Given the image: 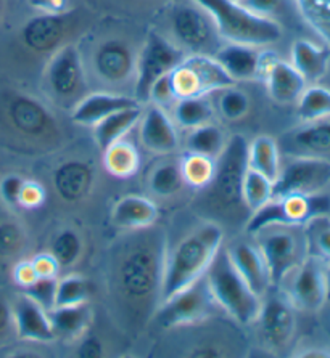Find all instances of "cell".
<instances>
[{"instance_id": "ba28073f", "label": "cell", "mask_w": 330, "mask_h": 358, "mask_svg": "<svg viewBox=\"0 0 330 358\" xmlns=\"http://www.w3.org/2000/svg\"><path fill=\"white\" fill-rule=\"evenodd\" d=\"M44 85L48 99L67 110H73L89 94L88 69L78 45L63 43L48 57Z\"/></svg>"}, {"instance_id": "ee69618b", "label": "cell", "mask_w": 330, "mask_h": 358, "mask_svg": "<svg viewBox=\"0 0 330 358\" xmlns=\"http://www.w3.org/2000/svg\"><path fill=\"white\" fill-rule=\"evenodd\" d=\"M58 278H37L31 286L23 289L29 297H32L42 308L52 310L55 307V291Z\"/></svg>"}, {"instance_id": "f907efd6", "label": "cell", "mask_w": 330, "mask_h": 358, "mask_svg": "<svg viewBox=\"0 0 330 358\" xmlns=\"http://www.w3.org/2000/svg\"><path fill=\"white\" fill-rule=\"evenodd\" d=\"M31 260L34 264V268L37 275H39V278H58V275H60V264L57 262V259L50 252H41Z\"/></svg>"}, {"instance_id": "9a60e30c", "label": "cell", "mask_w": 330, "mask_h": 358, "mask_svg": "<svg viewBox=\"0 0 330 358\" xmlns=\"http://www.w3.org/2000/svg\"><path fill=\"white\" fill-rule=\"evenodd\" d=\"M171 80L177 99L209 96L235 84L211 55H186L171 71Z\"/></svg>"}, {"instance_id": "c3c4849f", "label": "cell", "mask_w": 330, "mask_h": 358, "mask_svg": "<svg viewBox=\"0 0 330 358\" xmlns=\"http://www.w3.org/2000/svg\"><path fill=\"white\" fill-rule=\"evenodd\" d=\"M46 188L36 180H25L23 188L20 193L18 208L25 209H37L46 203Z\"/></svg>"}, {"instance_id": "bcb514c9", "label": "cell", "mask_w": 330, "mask_h": 358, "mask_svg": "<svg viewBox=\"0 0 330 358\" xmlns=\"http://www.w3.org/2000/svg\"><path fill=\"white\" fill-rule=\"evenodd\" d=\"M176 101H177V94L174 90V85H172L171 73L166 76H161V78L156 79L153 85H151L150 94H149V103L163 108V110H167V108L174 106Z\"/></svg>"}, {"instance_id": "484cf974", "label": "cell", "mask_w": 330, "mask_h": 358, "mask_svg": "<svg viewBox=\"0 0 330 358\" xmlns=\"http://www.w3.org/2000/svg\"><path fill=\"white\" fill-rule=\"evenodd\" d=\"M263 80L266 84L270 99L277 105L284 106L295 105L308 85L305 78L296 71L294 64L279 59L277 57L269 63Z\"/></svg>"}, {"instance_id": "5b68a950", "label": "cell", "mask_w": 330, "mask_h": 358, "mask_svg": "<svg viewBox=\"0 0 330 358\" xmlns=\"http://www.w3.org/2000/svg\"><path fill=\"white\" fill-rule=\"evenodd\" d=\"M216 303L235 323L242 327L255 323L261 308L263 297L253 292L232 265L224 246L216 254L213 262L205 273Z\"/></svg>"}, {"instance_id": "f546056e", "label": "cell", "mask_w": 330, "mask_h": 358, "mask_svg": "<svg viewBox=\"0 0 330 358\" xmlns=\"http://www.w3.org/2000/svg\"><path fill=\"white\" fill-rule=\"evenodd\" d=\"M142 111V105L124 108V110L113 113V115L102 119L100 122H97L94 126V140L100 151L106 150L110 145L126 137L139 124Z\"/></svg>"}, {"instance_id": "e575fe53", "label": "cell", "mask_w": 330, "mask_h": 358, "mask_svg": "<svg viewBox=\"0 0 330 358\" xmlns=\"http://www.w3.org/2000/svg\"><path fill=\"white\" fill-rule=\"evenodd\" d=\"M306 256L330 265V214L316 215L303 225Z\"/></svg>"}, {"instance_id": "4fadbf2b", "label": "cell", "mask_w": 330, "mask_h": 358, "mask_svg": "<svg viewBox=\"0 0 330 358\" xmlns=\"http://www.w3.org/2000/svg\"><path fill=\"white\" fill-rule=\"evenodd\" d=\"M266 349L284 354L294 344L296 334V310L280 287L273 286L263 296L256 322Z\"/></svg>"}, {"instance_id": "8fae6325", "label": "cell", "mask_w": 330, "mask_h": 358, "mask_svg": "<svg viewBox=\"0 0 330 358\" xmlns=\"http://www.w3.org/2000/svg\"><path fill=\"white\" fill-rule=\"evenodd\" d=\"M255 236L266 260L270 283L279 287L285 276L306 257L303 227L270 225L255 233Z\"/></svg>"}, {"instance_id": "83f0119b", "label": "cell", "mask_w": 330, "mask_h": 358, "mask_svg": "<svg viewBox=\"0 0 330 358\" xmlns=\"http://www.w3.org/2000/svg\"><path fill=\"white\" fill-rule=\"evenodd\" d=\"M291 64L308 84H319L330 69V48L327 45L298 39L291 45Z\"/></svg>"}, {"instance_id": "1f68e13d", "label": "cell", "mask_w": 330, "mask_h": 358, "mask_svg": "<svg viewBox=\"0 0 330 358\" xmlns=\"http://www.w3.org/2000/svg\"><path fill=\"white\" fill-rule=\"evenodd\" d=\"M104 166L106 172L115 178H131L140 169L139 148L126 137L118 140L104 150Z\"/></svg>"}, {"instance_id": "9f6ffc18", "label": "cell", "mask_w": 330, "mask_h": 358, "mask_svg": "<svg viewBox=\"0 0 330 358\" xmlns=\"http://www.w3.org/2000/svg\"><path fill=\"white\" fill-rule=\"evenodd\" d=\"M294 357H301V358H330V347L322 345V344H315L303 347L301 350L291 354Z\"/></svg>"}, {"instance_id": "f6af8a7d", "label": "cell", "mask_w": 330, "mask_h": 358, "mask_svg": "<svg viewBox=\"0 0 330 358\" xmlns=\"http://www.w3.org/2000/svg\"><path fill=\"white\" fill-rule=\"evenodd\" d=\"M240 3L252 13L280 23L279 16L287 13L290 0H240Z\"/></svg>"}, {"instance_id": "d6986e66", "label": "cell", "mask_w": 330, "mask_h": 358, "mask_svg": "<svg viewBox=\"0 0 330 358\" xmlns=\"http://www.w3.org/2000/svg\"><path fill=\"white\" fill-rule=\"evenodd\" d=\"M279 151L284 156H308L330 161V117L300 122L280 135Z\"/></svg>"}, {"instance_id": "7a4b0ae2", "label": "cell", "mask_w": 330, "mask_h": 358, "mask_svg": "<svg viewBox=\"0 0 330 358\" xmlns=\"http://www.w3.org/2000/svg\"><path fill=\"white\" fill-rule=\"evenodd\" d=\"M223 241V227L218 222H205L184 236L171 251H166L161 302L202 278Z\"/></svg>"}, {"instance_id": "db71d44e", "label": "cell", "mask_w": 330, "mask_h": 358, "mask_svg": "<svg viewBox=\"0 0 330 358\" xmlns=\"http://www.w3.org/2000/svg\"><path fill=\"white\" fill-rule=\"evenodd\" d=\"M28 3L36 12L48 15L67 13L68 7V0H28Z\"/></svg>"}, {"instance_id": "11a10c76", "label": "cell", "mask_w": 330, "mask_h": 358, "mask_svg": "<svg viewBox=\"0 0 330 358\" xmlns=\"http://www.w3.org/2000/svg\"><path fill=\"white\" fill-rule=\"evenodd\" d=\"M12 329L15 331L12 303L0 297V339L5 338Z\"/></svg>"}, {"instance_id": "816d5d0a", "label": "cell", "mask_w": 330, "mask_h": 358, "mask_svg": "<svg viewBox=\"0 0 330 358\" xmlns=\"http://www.w3.org/2000/svg\"><path fill=\"white\" fill-rule=\"evenodd\" d=\"M37 278H39V275H37L34 264H32L31 259L21 260V262L16 264V267L13 270V280L21 289H26V287L34 283Z\"/></svg>"}, {"instance_id": "f5cc1de1", "label": "cell", "mask_w": 330, "mask_h": 358, "mask_svg": "<svg viewBox=\"0 0 330 358\" xmlns=\"http://www.w3.org/2000/svg\"><path fill=\"white\" fill-rule=\"evenodd\" d=\"M104 355V344L99 338L94 336H83L78 349V357L81 358H99Z\"/></svg>"}, {"instance_id": "cb8c5ba5", "label": "cell", "mask_w": 330, "mask_h": 358, "mask_svg": "<svg viewBox=\"0 0 330 358\" xmlns=\"http://www.w3.org/2000/svg\"><path fill=\"white\" fill-rule=\"evenodd\" d=\"M232 265L240 273L253 292L263 297L273 287L269 270L256 243L235 241L226 248Z\"/></svg>"}, {"instance_id": "2e32d148", "label": "cell", "mask_w": 330, "mask_h": 358, "mask_svg": "<svg viewBox=\"0 0 330 358\" xmlns=\"http://www.w3.org/2000/svg\"><path fill=\"white\" fill-rule=\"evenodd\" d=\"M330 161L308 156H285L273 183V198L287 194H316L329 192Z\"/></svg>"}, {"instance_id": "8992f818", "label": "cell", "mask_w": 330, "mask_h": 358, "mask_svg": "<svg viewBox=\"0 0 330 358\" xmlns=\"http://www.w3.org/2000/svg\"><path fill=\"white\" fill-rule=\"evenodd\" d=\"M248 169V142L242 135H232L216 158L213 182L205 188L209 208L219 213H239L245 208L242 198L243 177ZM247 209V208H245ZM248 210V209H247Z\"/></svg>"}, {"instance_id": "ab89813d", "label": "cell", "mask_w": 330, "mask_h": 358, "mask_svg": "<svg viewBox=\"0 0 330 358\" xmlns=\"http://www.w3.org/2000/svg\"><path fill=\"white\" fill-rule=\"evenodd\" d=\"M216 108L219 116L227 122H237L242 121L252 108V100L247 95V92L239 89L235 84H232L226 89L216 92Z\"/></svg>"}, {"instance_id": "680465c9", "label": "cell", "mask_w": 330, "mask_h": 358, "mask_svg": "<svg viewBox=\"0 0 330 358\" xmlns=\"http://www.w3.org/2000/svg\"><path fill=\"white\" fill-rule=\"evenodd\" d=\"M235 2H240V0H235Z\"/></svg>"}, {"instance_id": "e0dca14e", "label": "cell", "mask_w": 330, "mask_h": 358, "mask_svg": "<svg viewBox=\"0 0 330 358\" xmlns=\"http://www.w3.org/2000/svg\"><path fill=\"white\" fill-rule=\"evenodd\" d=\"M282 285V291L296 312L317 313L327 306L326 264L321 260L306 256L285 276Z\"/></svg>"}, {"instance_id": "7dc6e473", "label": "cell", "mask_w": 330, "mask_h": 358, "mask_svg": "<svg viewBox=\"0 0 330 358\" xmlns=\"http://www.w3.org/2000/svg\"><path fill=\"white\" fill-rule=\"evenodd\" d=\"M23 244L25 233L20 225L13 224V222L0 225V256H15L23 248Z\"/></svg>"}, {"instance_id": "60d3db41", "label": "cell", "mask_w": 330, "mask_h": 358, "mask_svg": "<svg viewBox=\"0 0 330 358\" xmlns=\"http://www.w3.org/2000/svg\"><path fill=\"white\" fill-rule=\"evenodd\" d=\"M84 241L76 230L64 229L58 231L50 244V254L62 268H69L83 257Z\"/></svg>"}, {"instance_id": "b9f144b4", "label": "cell", "mask_w": 330, "mask_h": 358, "mask_svg": "<svg viewBox=\"0 0 330 358\" xmlns=\"http://www.w3.org/2000/svg\"><path fill=\"white\" fill-rule=\"evenodd\" d=\"M242 198L248 213L252 214L253 210L261 208L264 203H268L273 198V182L268 177H264L263 173L248 167L245 177H243Z\"/></svg>"}, {"instance_id": "ac0fdd59", "label": "cell", "mask_w": 330, "mask_h": 358, "mask_svg": "<svg viewBox=\"0 0 330 358\" xmlns=\"http://www.w3.org/2000/svg\"><path fill=\"white\" fill-rule=\"evenodd\" d=\"M213 57L235 84L263 80L269 63L275 58L274 52L263 50V47L234 42L221 43Z\"/></svg>"}, {"instance_id": "7c38bea8", "label": "cell", "mask_w": 330, "mask_h": 358, "mask_svg": "<svg viewBox=\"0 0 330 358\" xmlns=\"http://www.w3.org/2000/svg\"><path fill=\"white\" fill-rule=\"evenodd\" d=\"M184 58H186V52L181 50L174 42H171L160 32L150 31L142 48L139 50L134 99L140 105H147L150 89L155 80L161 76L170 74Z\"/></svg>"}, {"instance_id": "6f0895ef", "label": "cell", "mask_w": 330, "mask_h": 358, "mask_svg": "<svg viewBox=\"0 0 330 358\" xmlns=\"http://www.w3.org/2000/svg\"><path fill=\"white\" fill-rule=\"evenodd\" d=\"M326 281H327V303H330V265H326Z\"/></svg>"}, {"instance_id": "681fc988", "label": "cell", "mask_w": 330, "mask_h": 358, "mask_svg": "<svg viewBox=\"0 0 330 358\" xmlns=\"http://www.w3.org/2000/svg\"><path fill=\"white\" fill-rule=\"evenodd\" d=\"M23 183L25 178L16 176V173H10V176L4 177L2 180H0V198H2L8 206L16 208V206H18Z\"/></svg>"}, {"instance_id": "52a82bcc", "label": "cell", "mask_w": 330, "mask_h": 358, "mask_svg": "<svg viewBox=\"0 0 330 358\" xmlns=\"http://www.w3.org/2000/svg\"><path fill=\"white\" fill-rule=\"evenodd\" d=\"M167 32L186 55H211L221 47V37L207 10L193 0H181L172 3L166 16Z\"/></svg>"}, {"instance_id": "d6a6232c", "label": "cell", "mask_w": 330, "mask_h": 358, "mask_svg": "<svg viewBox=\"0 0 330 358\" xmlns=\"http://www.w3.org/2000/svg\"><path fill=\"white\" fill-rule=\"evenodd\" d=\"M214 106L211 105L208 96H188V99H177L172 106V117L174 122L182 129H195L205 124H209L214 117Z\"/></svg>"}, {"instance_id": "74e56055", "label": "cell", "mask_w": 330, "mask_h": 358, "mask_svg": "<svg viewBox=\"0 0 330 358\" xmlns=\"http://www.w3.org/2000/svg\"><path fill=\"white\" fill-rule=\"evenodd\" d=\"M179 167L184 182L188 187L205 189L213 182L216 172V159L205 155L188 153V151H186V155L179 161Z\"/></svg>"}, {"instance_id": "7bdbcfd3", "label": "cell", "mask_w": 330, "mask_h": 358, "mask_svg": "<svg viewBox=\"0 0 330 358\" xmlns=\"http://www.w3.org/2000/svg\"><path fill=\"white\" fill-rule=\"evenodd\" d=\"M89 281L81 275H67L63 278L57 280L55 291V307L78 306L85 303L89 299Z\"/></svg>"}, {"instance_id": "277c9868", "label": "cell", "mask_w": 330, "mask_h": 358, "mask_svg": "<svg viewBox=\"0 0 330 358\" xmlns=\"http://www.w3.org/2000/svg\"><path fill=\"white\" fill-rule=\"evenodd\" d=\"M213 18L223 42L266 47L282 39V24L247 10L235 0H193Z\"/></svg>"}, {"instance_id": "9c48e42d", "label": "cell", "mask_w": 330, "mask_h": 358, "mask_svg": "<svg viewBox=\"0 0 330 358\" xmlns=\"http://www.w3.org/2000/svg\"><path fill=\"white\" fill-rule=\"evenodd\" d=\"M330 214V193L287 194L270 198L261 208L253 210L247 219L245 231L255 235L270 225L303 227L316 215Z\"/></svg>"}, {"instance_id": "f35d334b", "label": "cell", "mask_w": 330, "mask_h": 358, "mask_svg": "<svg viewBox=\"0 0 330 358\" xmlns=\"http://www.w3.org/2000/svg\"><path fill=\"white\" fill-rule=\"evenodd\" d=\"M184 177L181 173L179 162H161L155 166L153 171L150 172L149 177V188L150 192L158 198H170L174 196L184 187Z\"/></svg>"}, {"instance_id": "836d02e7", "label": "cell", "mask_w": 330, "mask_h": 358, "mask_svg": "<svg viewBox=\"0 0 330 358\" xmlns=\"http://www.w3.org/2000/svg\"><path fill=\"white\" fill-rule=\"evenodd\" d=\"M295 106L300 122H312L330 117V89L321 84H308Z\"/></svg>"}, {"instance_id": "d4e9b609", "label": "cell", "mask_w": 330, "mask_h": 358, "mask_svg": "<svg viewBox=\"0 0 330 358\" xmlns=\"http://www.w3.org/2000/svg\"><path fill=\"white\" fill-rule=\"evenodd\" d=\"M137 105L140 103L134 96L118 94V92H92L73 108L71 119L78 126L94 127L97 122L113 113Z\"/></svg>"}, {"instance_id": "7402d4cb", "label": "cell", "mask_w": 330, "mask_h": 358, "mask_svg": "<svg viewBox=\"0 0 330 358\" xmlns=\"http://www.w3.org/2000/svg\"><path fill=\"white\" fill-rule=\"evenodd\" d=\"M95 183V169L84 159H67L52 173V185L64 203H79L88 198Z\"/></svg>"}, {"instance_id": "5bb4252c", "label": "cell", "mask_w": 330, "mask_h": 358, "mask_svg": "<svg viewBox=\"0 0 330 358\" xmlns=\"http://www.w3.org/2000/svg\"><path fill=\"white\" fill-rule=\"evenodd\" d=\"M139 52L131 41L120 36L102 39L90 53V69L95 79L108 87L134 84Z\"/></svg>"}, {"instance_id": "8d00e7d4", "label": "cell", "mask_w": 330, "mask_h": 358, "mask_svg": "<svg viewBox=\"0 0 330 358\" xmlns=\"http://www.w3.org/2000/svg\"><path fill=\"white\" fill-rule=\"evenodd\" d=\"M303 21L330 48V0H294Z\"/></svg>"}, {"instance_id": "3957f363", "label": "cell", "mask_w": 330, "mask_h": 358, "mask_svg": "<svg viewBox=\"0 0 330 358\" xmlns=\"http://www.w3.org/2000/svg\"><path fill=\"white\" fill-rule=\"evenodd\" d=\"M4 105L5 122L26 150L44 155L62 143L60 124L44 101L25 92H15Z\"/></svg>"}, {"instance_id": "f1b7e54d", "label": "cell", "mask_w": 330, "mask_h": 358, "mask_svg": "<svg viewBox=\"0 0 330 358\" xmlns=\"http://www.w3.org/2000/svg\"><path fill=\"white\" fill-rule=\"evenodd\" d=\"M53 333L57 338L78 341L88 334L92 323V310L89 303H78V306L53 307L48 310Z\"/></svg>"}, {"instance_id": "30bf717a", "label": "cell", "mask_w": 330, "mask_h": 358, "mask_svg": "<svg viewBox=\"0 0 330 358\" xmlns=\"http://www.w3.org/2000/svg\"><path fill=\"white\" fill-rule=\"evenodd\" d=\"M218 310L221 308L203 275L195 283L161 302L151 320L163 329L187 328L208 322Z\"/></svg>"}, {"instance_id": "ffe728a7", "label": "cell", "mask_w": 330, "mask_h": 358, "mask_svg": "<svg viewBox=\"0 0 330 358\" xmlns=\"http://www.w3.org/2000/svg\"><path fill=\"white\" fill-rule=\"evenodd\" d=\"M139 138L150 153L167 156L179 148L176 124L163 108L147 103L139 121Z\"/></svg>"}, {"instance_id": "603a6c76", "label": "cell", "mask_w": 330, "mask_h": 358, "mask_svg": "<svg viewBox=\"0 0 330 358\" xmlns=\"http://www.w3.org/2000/svg\"><path fill=\"white\" fill-rule=\"evenodd\" d=\"M68 32L67 13H39L26 21L21 29V41L31 52L52 55L63 45Z\"/></svg>"}, {"instance_id": "4316f807", "label": "cell", "mask_w": 330, "mask_h": 358, "mask_svg": "<svg viewBox=\"0 0 330 358\" xmlns=\"http://www.w3.org/2000/svg\"><path fill=\"white\" fill-rule=\"evenodd\" d=\"M158 206L155 201L140 194L123 196L111 209V222L118 229L140 230L156 224L158 220Z\"/></svg>"}, {"instance_id": "d590c367", "label": "cell", "mask_w": 330, "mask_h": 358, "mask_svg": "<svg viewBox=\"0 0 330 358\" xmlns=\"http://www.w3.org/2000/svg\"><path fill=\"white\" fill-rule=\"evenodd\" d=\"M227 138L223 130L214 124H205L195 129H191L186 138V151L188 153L205 155L209 158H218L224 150Z\"/></svg>"}, {"instance_id": "44dd1931", "label": "cell", "mask_w": 330, "mask_h": 358, "mask_svg": "<svg viewBox=\"0 0 330 358\" xmlns=\"http://www.w3.org/2000/svg\"><path fill=\"white\" fill-rule=\"evenodd\" d=\"M13 327L20 339L29 343H52L57 339L48 312L26 292H21L12 302Z\"/></svg>"}, {"instance_id": "4dcf8cb0", "label": "cell", "mask_w": 330, "mask_h": 358, "mask_svg": "<svg viewBox=\"0 0 330 358\" xmlns=\"http://www.w3.org/2000/svg\"><path fill=\"white\" fill-rule=\"evenodd\" d=\"M280 162L282 155L279 151L277 140L269 135H259L248 143V167L263 173L273 183L279 176Z\"/></svg>"}, {"instance_id": "6da1fadb", "label": "cell", "mask_w": 330, "mask_h": 358, "mask_svg": "<svg viewBox=\"0 0 330 358\" xmlns=\"http://www.w3.org/2000/svg\"><path fill=\"white\" fill-rule=\"evenodd\" d=\"M166 236L160 227L129 230L111 248L106 289L111 312L128 328L140 329L161 303Z\"/></svg>"}]
</instances>
